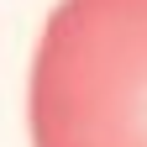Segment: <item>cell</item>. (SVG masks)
<instances>
[{"label":"cell","instance_id":"6da1fadb","mask_svg":"<svg viewBox=\"0 0 147 147\" xmlns=\"http://www.w3.org/2000/svg\"><path fill=\"white\" fill-rule=\"evenodd\" d=\"M32 147H147V0H58L26 84Z\"/></svg>","mask_w":147,"mask_h":147}]
</instances>
